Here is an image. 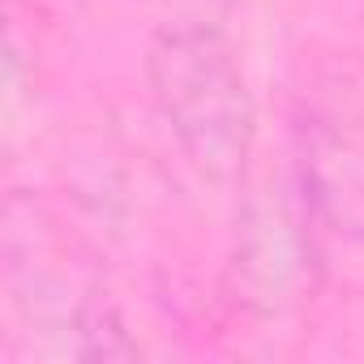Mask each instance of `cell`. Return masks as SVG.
Returning a JSON list of instances; mask_svg holds the SVG:
<instances>
[{
  "label": "cell",
  "instance_id": "7a4b0ae2",
  "mask_svg": "<svg viewBox=\"0 0 364 364\" xmlns=\"http://www.w3.org/2000/svg\"><path fill=\"white\" fill-rule=\"evenodd\" d=\"M154 5H163V9H210L219 0H154Z\"/></svg>",
  "mask_w": 364,
  "mask_h": 364
},
{
  "label": "cell",
  "instance_id": "6da1fadb",
  "mask_svg": "<svg viewBox=\"0 0 364 364\" xmlns=\"http://www.w3.org/2000/svg\"><path fill=\"white\" fill-rule=\"evenodd\" d=\"M150 95L189 163L228 185L249 163L257 116L232 43L206 22H176L146 52Z\"/></svg>",
  "mask_w": 364,
  "mask_h": 364
}]
</instances>
